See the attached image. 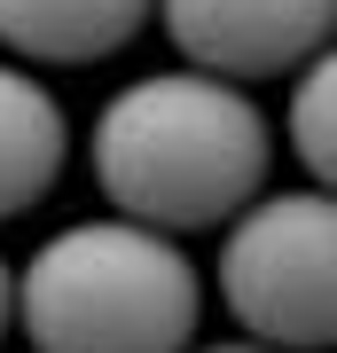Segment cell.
<instances>
[{
    "label": "cell",
    "instance_id": "5",
    "mask_svg": "<svg viewBox=\"0 0 337 353\" xmlns=\"http://www.w3.org/2000/svg\"><path fill=\"white\" fill-rule=\"evenodd\" d=\"M71 165V118L55 87L24 63H0V220L32 212Z\"/></svg>",
    "mask_w": 337,
    "mask_h": 353
},
{
    "label": "cell",
    "instance_id": "4",
    "mask_svg": "<svg viewBox=\"0 0 337 353\" xmlns=\"http://www.w3.org/2000/svg\"><path fill=\"white\" fill-rule=\"evenodd\" d=\"M157 24L181 48L188 71L212 79H283L306 55H329V24L337 0H157Z\"/></svg>",
    "mask_w": 337,
    "mask_h": 353
},
{
    "label": "cell",
    "instance_id": "3",
    "mask_svg": "<svg viewBox=\"0 0 337 353\" xmlns=\"http://www.w3.org/2000/svg\"><path fill=\"white\" fill-rule=\"evenodd\" d=\"M220 299L243 322V338L283 353H322L337 338V204L329 189L251 196L236 220H220Z\"/></svg>",
    "mask_w": 337,
    "mask_h": 353
},
{
    "label": "cell",
    "instance_id": "2",
    "mask_svg": "<svg viewBox=\"0 0 337 353\" xmlns=\"http://www.w3.org/2000/svg\"><path fill=\"white\" fill-rule=\"evenodd\" d=\"M204 322V275L181 236L125 212L71 220L16 267V330L32 353H181Z\"/></svg>",
    "mask_w": 337,
    "mask_h": 353
},
{
    "label": "cell",
    "instance_id": "7",
    "mask_svg": "<svg viewBox=\"0 0 337 353\" xmlns=\"http://www.w3.org/2000/svg\"><path fill=\"white\" fill-rule=\"evenodd\" d=\"M283 150L306 165V189H329L337 173V126H329V55H306L298 87L283 102Z\"/></svg>",
    "mask_w": 337,
    "mask_h": 353
},
{
    "label": "cell",
    "instance_id": "8",
    "mask_svg": "<svg viewBox=\"0 0 337 353\" xmlns=\"http://www.w3.org/2000/svg\"><path fill=\"white\" fill-rule=\"evenodd\" d=\"M8 330H16V267L0 259V338H8Z\"/></svg>",
    "mask_w": 337,
    "mask_h": 353
},
{
    "label": "cell",
    "instance_id": "6",
    "mask_svg": "<svg viewBox=\"0 0 337 353\" xmlns=\"http://www.w3.org/2000/svg\"><path fill=\"white\" fill-rule=\"evenodd\" d=\"M157 0H0V48L24 63H102L125 39H141Z\"/></svg>",
    "mask_w": 337,
    "mask_h": 353
},
{
    "label": "cell",
    "instance_id": "1",
    "mask_svg": "<svg viewBox=\"0 0 337 353\" xmlns=\"http://www.w3.org/2000/svg\"><path fill=\"white\" fill-rule=\"evenodd\" d=\"M275 173V126L251 87L212 71H150L94 118V181L125 220L196 236L236 220Z\"/></svg>",
    "mask_w": 337,
    "mask_h": 353
},
{
    "label": "cell",
    "instance_id": "9",
    "mask_svg": "<svg viewBox=\"0 0 337 353\" xmlns=\"http://www.w3.org/2000/svg\"><path fill=\"white\" fill-rule=\"evenodd\" d=\"M181 353H283V345H259V338H220V345H181Z\"/></svg>",
    "mask_w": 337,
    "mask_h": 353
}]
</instances>
